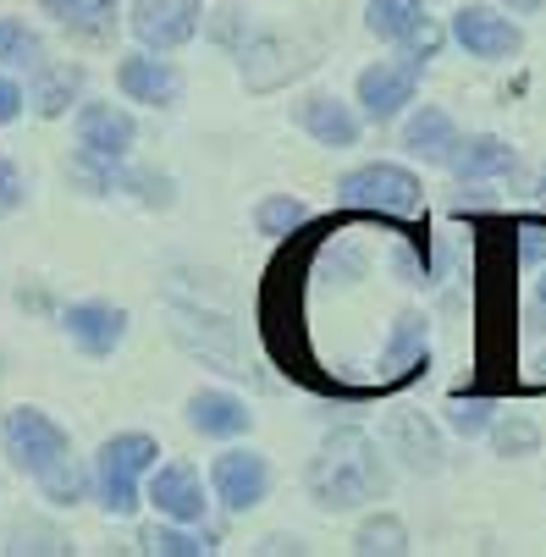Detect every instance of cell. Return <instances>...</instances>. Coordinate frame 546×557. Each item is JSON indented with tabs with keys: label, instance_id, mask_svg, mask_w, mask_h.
<instances>
[{
	"label": "cell",
	"instance_id": "obj_8",
	"mask_svg": "<svg viewBox=\"0 0 546 557\" xmlns=\"http://www.w3.org/2000/svg\"><path fill=\"white\" fill-rule=\"evenodd\" d=\"M127 28H133V39H138L144 50L172 55V50H183V45L199 39L204 7H199V0H133Z\"/></svg>",
	"mask_w": 546,
	"mask_h": 557
},
{
	"label": "cell",
	"instance_id": "obj_33",
	"mask_svg": "<svg viewBox=\"0 0 546 557\" xmlns=\"http://www.w3.org/2000/svg\"><path fill=\"white\" fill-rule=\"evenodd\" d=\"M535 194H541V205H546V166H541V183H535Z\"/></svg>",
	"mask_w": 546,
	"mask_h": 557
},
{
	"label": "cell",
	"instance_id": "obj_2",
	"mask_svg": "<svg viewBox=\"0 0 546 557\" xmlns=\"http://www.w3.org/2000/svg\"><path fill=\"white\" fill-rule=\"evenodd\" d=\"M475 237V392L546 397V215H497Z\"/></svg>",
	"mask_w": 546,
	"mask_h": 557
},
{
	"label": "cell",
	"instance_id": "obj_9",
	"mask_svg": "<svg viewBox=\"0 0 546 557\" xmlns=\"http://www.w3.org/2000/svg\"><path fill=\"white\" fill-rule=\"evenodd\" d=\"M210 492L226 513H249L271 497V458L255 447H226L210 463Z\"/></svg>",
	"mask_w": 546,
	"mask_h": 557
},
{
	"label": "cell",
	"instance_id": "obj_29",
	"mask_svg": "<svg viewBox=\"0 0 546 557\" xmlns=\"http://www.w3.org/2000/svg\"><path fill=\"white\" fill-rule=\"evenodd\" d=\"M23 199H28V183H23V172L0 154V215H17L23 210Z\"/></svg>",
	"mask_w": 546,
	"mask_h": 557
},
{
	"label": "cell",
	"instance_id": "obj_14",
	"mask_svg": "<svg viewBox=\"0 0 546 557\" xmlns=\"http://www.w3.org/2000/svg\"><path fill=\"white\" fill-rule=\"evenodd\" d=\"M61 332L72 337V348H77V354H89V359H111V354L122 348V337H127V309L100 304V298L72 304V309L61 314Z\"/></svg>",
	"mask_w": 546,
	"mask_h": 557
},
{
	"label": "cell",
	"instance_id": "obj_24",
	"mask_svg": "<svg viewBox=\"0 0 546 557\" xmlns=\"http://www.w3.org/2000/svg\"><path fill=\"white\" fill-rule=\"evenodd\" d=\"M353 552L359 557H404L409 552V524L398 513H370L353 530Z\"/></svg>",
	"mask_w": 546,
	"mask_h": 557
},
{
	"label": "cell",
	"instance_id": "obj_1",
	"mask_svg": "<svg viewBox=\"0 0 546 557\" xmlns=\"http://www.w3.org/2000/svg\"><path fill=\"white\" fill-rule=\"evenodd\" d=\"M370 221L375 210L348 205L315 226H293L260 287V343L271 364L332 404H375L409 386L431 359L425 309L381 298V271L404 249H425V232H404L381 265Z\"/></svg>",
	"mask_w": 546,
	"mask_h": 557
},
{
	"label": "cell",
	"instance_id": "obj_21",
	"mask_svg": "<svg viewBox=\"0 0 546 557\" xmlns=\"http://www.w3.org/2000/svg\"><path fill=\"white\" fill-rule=\"evenodd\" d=\"M39 7L77 39H111L116 34V0H39Z\"/></svg>",
	"mask_w": 546,
	"mask_h": 557
},
{
	"label": "cell",
	"instance_id": "obj_19",
	"mask_svg": "<svg viewBox=\"0 0 546 557\" xmlns=\"http://www.w3.org/2000/svg\"><path fill=\"white\" fill-rule=\"evenodd\" d=\"M452 144H458V122L442 106H420L404 122V149L414 154V161H425V166H442L447 154H452Z\"/></svg>",
	"mask_w": 546,
	"mask_h": 557
},
{
	"label": "cell",
	"instance_id": "obj_5",
	"mask_svg": "<svg viewBox=\"0 0 546 557\" xmlns=\"http://www.w3.org/2000/svg\"><path fill=\"white\" fill-rule=\"evenodd\" d=\"M138 144L133 111L111 100H84L77 106V154H72V183H84L89 194H111L116 172Z\"/></svg>",
	"mask_w": 546,
	"mask_h": 557
},
{
	"label": "cell",
	"instance_id": "obj_22",
	"mask_svg": "<svg viewBox=\"0 0 546 557\" xmlns=\"http://www.w3.org/2000/svg\"><path fill=\"white\" fill-rule=\"evenodd\" d=\"M364 28L386 45H404L425 28V0H370L364 7Z\"/></svg>",
	"mask_w": 546,
	"mask_h": 557
},
{
	"label": "cell",
	"instance_id": "obj_13",
	"mask_svg": "<svg viewBox=\"0 0 546 557\" xmlns=\"http://www.w3.org/2000/svg\"><path fill=\"white\" fill-rule=\"evenodd\" d=\"M116 89L133 100V106H154V111H166L183 100V72L172 61H161L154 50H133L116 61Z\"/></svg>",
	"mask_w": 546,
	"mask_h": 557
},
{
	"label": "cell",
	"instance_id": "obj_12",
	"mask_svg": "<svg viewBox=\"0 0 546 557\" xmlns=\"http://www.w3.org/2000/svg\"><path fill=\"white\" fill-rule=\"evenodd\" d=\"M452 45H463L475 61H508L524 50V28L513 17H502L497 7H458L452 12Z\"/></svg>",
	"mask_w": 546,
	"mask_h": 557
},
{
	"label": "cell",
	"instance_id": "obj_31",
	"mask_svg": "<svg viewBox=\"0 0 546 557\" xmlns=\"http://www.w3.org/2000/svg\"><path fill=\"white\" fill-rule=\"evenodd\" d=\"M502 7H508L513 17H530V12H541V7H546V0H502Z\"/></svg>",
	"mask_w": 546,
	"mask_h": 557
},
{
	"label": "cell",
	"instance_id": "obj_6",
	"mask_svg": "<svg viewBox=\"0 0 546 557\" xmlns=\"http://www.w3.org/2000/svg\"><path fill=\"white\" fill-rule=\"evenodd\" d=\"M161 463V442L149 431H116L95 453V492L111 519H133L144 508V474Z\"/></svg>",
	"mask_w": 546,
	"mask_h": 557
},
{
	"label": "cell",
	"instance_id": "obj_3",
	"mask_svg": "<svg viewBox=\"0 0 546 557\" xmlns=\"http://www.w3.org/2000/svg\"><path fill=\"white\" fill-rule=\"evenodd\" d=\"M309 497L326 513H353L364 503H381L386 486H393V469L381 458V442L359 425H337L326 431L321 453L309 458Z\"/></svg>",
	"mask_w": 546,
	"mask_h": 557
},
{
	"label": "cell",
	"instance_id": "obj_20",
	"mask_svg": "<svg viewBox=\"0 0 546 557\" xmlns=\"http://www.w3.org/2000/svg\"><path fill=\"white\" fill-rule=\"evenodd\" d=\"M77 95H84V66H72V61H61V66L39 61V66H34V111H39L45 122L66 116V111L77 106Z\"/></svg>",
	"mask_w": 546,
	"mask_h": 557
},
{
	"label": "cell",
	"instance_id": "obj_23",
	"mask_svg": "<svg viewBox=\"0 0 546 557\" xmlns=\"http://www.w3.org/2000/svg\"><path fill=\"white\" fill-rule=\"evenodd\" d=\"M138 552H149V557H204V552H215V541H210V530L204 535H194V524H149L144 535H138Z\"/></svg>",
	"mask_w": 546,
	"mask_h": 557
},
{
	"label": "cell",
	"instance_id": "obj_18",
	"mask_svg": "<svg viewBox=\"0 0 546 557\" xmlns=\"http://www.w3.org/2000/svg\"><path fill=\"white\" fill-rule=\"evenodd\" d=\"M381 447H393V453H398L409 469H420V474H436V469H442V442H436V431L425 425V414H414V409L386 414Z\"/></svg>",
	"mask_w": 546,
	"mask_h": 557
},
{
	"label": "cell",
	"instance_id": "obj_28",
	"mask_svg": "<svg viewBox=\"0 0 546 557\" xmlns=\"http://www.w3.org/2000/svg\"><path fill=\"white\" fill-rule=\"evenodd\" d=\"M447 425H452L458 436H470V442H475V436H486V431H492V409H486V397L475 392L470 404H463V392H452V404H447Z\"/></svg>",
	"mask_w": 546,
	"mask_h": 557
},
{
	"label": "cell",
	"instance_id": "obj_7",
	"mask_svg": "<svg viewBox=\"0 0 546 557\" xmlns=\"http://www.w3.org/2000/svg\"><path fill=\"white\" fill-rule=\"evenodd\" d=\"M337 199L353 205V210L393 215V221H425V183L409 166H398V161L353 166L348 177H337Z\"/></svg>",
	"mask_w": 546,
	"mask_h": 557
},
{
	"label": "cell",
	"instance_id": "obj_32",
	"mask_svg": "<svg viewBox=\"0 0 546 557\" xmlns=\"http://www.w3.org/2000/svg\"><path fill=\"white\" fill-rule=\"evenodd\" d=\"M260 552H303V546H298V541H287V535H271Z\"/></svg>",
	"mask_w": 546,
	"mask_h": 557
},
{
	"label": "cell",
	"instance_id": "obj_4",
	"mask_svg": "<svg viewBox=\"0 0 546 557\" xmlns=\"http://www.w3.org/2000/svg\"><path fill=\"white\" fill-rule=\"evenodd\" d=\"M7 453H12V463L28 474V481L45 492V503H55V508H72V503H84V492H89V474L77 469V458H72V436L45 414V409H12L7 414Z\"/></svg>",
	"mask_w": 546,
	"mask_h": 557
},
{
	"label": "cell",
	"instance_id": "obj_16",
	"mask_svg": "<svg viewBox=\"0 0 546 557\" xmlns=\"http://www.w3.org/2000/svg\"><path fill=\"white\" fill-rule=\"evenodd\" d=\"M293 122L315 138V144H326V149H353L359 133H364V116H359L353 106H343L337 95H326V89L303 95V100L293 106Z\"/></svg>",
	"mask_w": 546,
	"mask_h": 557
},
{
	"label": "cell",
	"instance_id": "obj_11",
	"mask_svg": "<svg viewBox=\"0 0 546 557\" xmlns=\"http://www.w3.org/2000/svg\"><path fill=\"white\" fill-rule=\"evenodd\" d=\"M144 503L161 513V519H172V524H204V513H210L199 469L183 463V458L154 463V469L144 474Z\"/></svg>",
	"mask_w": 546,
	"mask_h": 557
},
{
	"label": "cell",
	"instance_id": "obj_27",
	"mask_svg": "<svg viewBox=\"0 0 546 557\" xmlns=\"http://www.w3.org/2000/svg\"><path fill=\"white\" fill-rule=\"evenodd\" d=\"M303 221H309V205H303L298 194H271V199L255 205V226H260L265 237H287V232L303 226Z\"/></svg>",
	"mask_w": 546,
	"mask_h": 557
},
{
	"label": "cell",
	"instance_id": "obj_15",
	"mask_svg": "<svg viewBox=\"0 0 546 557\" xmlns=\"http://www.w3.org/2000/svg\"><path fill=\"white\" fill-rule=\"evenodd\" d=\"M442 166L458 183H492V177H513L519 172V149L508 138H497V133H470V138L458 133V144H452V154Z\"/></svg>",
	"mask_w": 546,
	"mask_h": 557
},
{
	"label": "cell",
	"instance_id": "obj_30",
	"mask_svg": "<svg viewBox=\"0 0 546 557\" xmlns=\"http://www.w3.org/2000/svg\"><path fill=\"white\" fill-rule=\"evenodd\" d=\"M23 106H28V100H23V89L12 84L7 72H0V127H12V122L23 116Z\"/></svg>",
	"mask_w": 546,
	"mask_h": 557
},
{
	"label": "cell",
	"instance_id": "obj_25",
	"mask_svg": "<svg viewBox=\"0 0 546 557\" xmlns=\"http://www.w3.org/2000/svg\"><path fill=\"white\" fill-rule=\"evenodd\" d=\"M39 61H45V39H39L23 17H0V66L34 72Z\"/></svg>",
	"mask_w": 546,
	"mask_h": 557
},
{
	"label": "cell",
	"instance_id": "obj_17",
	"mask_svg": "<svg viewBox=\"0 0 546 557\" xmlns=\"http://www.w3.org/2000/svg\"><path fill=\"white\" fill-rule=\"evenodd\" d=\"M188 425H194L199 436H210V442H232V436H244V431L255 425V414H249L244 397L215 392V386H199V392L188 397Z\"/></svg>",
	"mask_w": 546,
	"mask_h": 557
},
{
	"label": "cell",
	"instance_id": "obj_26",
	"mask_svg": "<svg viewBox=\"0 0 546 557\" xmlns=\"http://www.w3.org/2000/svg\"><path fill=\"white\" fill-rule=\"evenodd\" d=\"M492 453L497 458H508V463H519V458H535L541 453V431H535V420H524V414H508V420H492Z\"/></svg>",
	"mask_w": 546,
	"mask_h": 557
},
{
	"label": "cell",
	"instance_id": "obj_10",
	"mask_svg": "<svg viewBox=\"0 0 546 557\" xmlns=\"http://www.w3.org/2000/svg\"><path fill=\"white\" fill-rule=\"evenodd\" d=\"M420 72L425 66H414L409 55H398V61H375V66H364L359 72V116L364 122H393V116H404L409 106H414V95H420Z\"/></svg>",
	"mask_w": 546,
	"mask_h": 557
}]
</instances>
